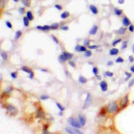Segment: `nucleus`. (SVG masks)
Returning <instances> with one entry per match:
<instances>
[{"label": "nucleus", "instance_id": "f257e3e1", "mask_svg": "<svg viewBox=\"0 0 134 134\" xmlns=\"http://www.w3.org/2000/svg\"><path fill=\"white\" fill-rule=\"evenodd\" d=\"M108 113H113L118 111V105L115 101H111L109 104H108L107 108H106Z\"/></svg>", "mask_w": 134, "mask_h": 134}, {"label": "nucleus", "instance_id": "f03ea898", "mask_svg": "<svg viewBox=\"0 0 134 134\" xmlns=\"http://www.w3.org/2000/svg\"><path fill=\"white\" fill-rule=\"evenodd\" d=\"M68 122H70V124L71 126L73 127V128H81V125H80V120H78L76 117H70L69 120H68Z\"/></svg>", "mask_w": 134, "mask_h": 134}, {"label": "nucleus", "instance_id": "7ed1b4c3", "mask_svg": "<svg viewBox=\"0 0 134 134\" xmlns=\"http://www.w3.org/2000/svg\"><path fill=\"white\" fill-rule=\"evenodd\" d=\"M5 109L8 110L11 115H15L17 113V109L15 106L12 105V104H7V106H5Z\"/></svg>", "mask_w": 134, "mask_h": 134}, {"label": "nucleus", "instance_id": "20e7f679", "mask_svg": "<svg viewBox=\"0 0 134 134\" xmlns=\"http://www.w3.org/2000/svg\"><path fill=\"white\" fill-rule=\"evenodd\" d=\"M128 103H129V98H128V94H126L123 98L121 99L120 101V108L121 109H124L128 105Z\"/></svg>", "mask_w": 134, "mask_h": 134}, {"label": "nucleus", "instance_id": "39448f33", "mask_svg": "<svg viewBox=\"0 0 134 134\" xmlns=\"http://www.w3.org/2000/svg\"><path fill=\"white\" fill-rule=\"evenodd\" d=\"M92 104V99H91V94L90 93H87L86 96V99L84 101V105L83 106V109H86L87 108H89Z\"/></svg>", "mask_w": 134, "mask_h": 134}, {"label": "nucleus", "instance_id": "423d86ee", "mask_svg": "<svg viewBox=\"0 0 134 134\" xmlns=\"http://www.w3.org/2000/svg\"><path fill=\"white\" fill-rule=\"evenodd\" d=\"M65 131H66L67 133H70V134H82V132L79 131L78 128H65Z\"/></svg>", "mask_w": 134, "mask_h": 134}, {"label": "nucleus", "instance_id": "0eeeda50", "mask_svg": "<svg viewBox=\"0 0 134 134\" xmlns=\"http://www.w3.org/2000/svg\"><path fill=\"white\" fill-rule=\"evenodd\" d=\"M122 25L124 26V27H129L130 25H131V21H130V19L128 18L127 16H124L123 18H122Z\"/></svg>", "mask_w": 134, "mask_h": 134}, {"label": "nucleus", "instance_id": "6e6552de", "mask_svg": "<svg viewBox=\"0 0 134 134\" xmlns=\"http://www.w3.org/2000/svg\"><path fill=\"white\" fill-rule=\"evenodd\" d=\"M36 29H38V30H41V31H50V30H51V26H49V25L37 26V27H36Z\"/></svg>", "mask_w": 134, "mask_h": 134}, {"label": "nucleus", "instance_id": "1a4fd4ad", "mask_svg": "<svg viewBox=\"0 0 134 134\" xmlns=\"http://www.w3.org/2000/svg\"><path fill=\"white\" fill-rule=\"evenodd\" d=\"M100 89H101V90L103 91V92H105V91H107L108 90V84H107V82L106 81H101V83H100Z\"/></svg>", "mask_w": 134, "mask_h": 134}, {"label": "nucleus", "instance_id": "9d476101", "mask_svg": "<svg viewBox=\"0 0 134 134\" xmlns=\"http://www.w3.org/2000/svg\"><path fill=\"white\" fill-rule=\"evenodd\" d=\"M45 117V113L42 110L41 108H39L37 109V113H36V117H39V118H42V117Z\"/></svg>", "mask_w": 134, "mask_h": 134}, {"label": "nucleus", "instance_id": "9b49d317", "mask_svg": "<svg viewBox=\"0 0 134 134\" xmlns=\"http://www.w3.org/2000/svg\"><path fill=\"white\" fill-rule=\"evenodd\" d=\"M79 120H80V125H81L82 127H84V125H85L86 119H85V117H84V115H82V114H80V115H79Z\"/></svg>", "mask_w": 134, "mask_h": 134}, {"label": "nucleus", "instance_id": "f8f14e48", "mask_svg": "<svg viewBox=\"0 0 134 134\" xmlns=\"http://www.w3.org/2000/svg\"><path fill=\"white\" fill-rule=\"evenodd\" d=\"M97 31H98V26L93 25V27L90 29V31H89V34L90 35H95L97 33Z\"/></svg>", "mask_w": 134, "mask_h": 134}, {"label": "nucleus", "instance_id": "ddd939ff", "mask_svg": "<svg viewBox=\"0 0 134 134\" xmlns=\"http://www.w3.org/2000/svg\"><path fill=\"white\" fill-rule=\"evenodd\" d=\"M119 50L117 48H113L109 51V55L110 56H116V55L118 54Z\"/></svg>", "mask_w": 134, "mask_h": 134}, {"label": "nucleus", "instance_id": "4468645a", "mask_svg": "<svg viewBox=\"0 0 134 134\" xmlns=\"http://www.w3.org/2000/svg\"><path fill=\"white\" fill-rule=\"evenodd\" d=\"M62 54H63L64 56H65V57L67 58L68 60H71L72 57H73V54H71V53H68L67 51H63V53H62Z\"/></svg>", "mask_w": 134, "mask_h": 134}, {"label": "nucleus", "instance_id": "2eb2a0df", "mask_svg": "<svg viewBox=\"0 0 134 134\" xmlns=\"http://www.w3.org/2000/svg\"><path fill=\"white\" fill-rule=\"evenodd\" d=\"M89 9H90V11L93 12V14H94V15H96V14H98V9L95 6H93V5H90L89 6Z\"/></svg>", "mask_w": 134, "mask_h": 134}, {"label": "nucleus", "instance_id": "dca6fc26", "mask_svg": "<svg viewBox=\"0 0 134 134\" xmlns=\"http://www.w3.org/2000/svg\"><path fill=\"white\" fill-rule=\"evenodd\" d=\"M126 27H120V28L118 29V31H117V33L119 35H124L126 33Z\"/></svg>", "mask_w": 134, "mask_h": 134}, {"label": "nucleus", "instance_id": "f3484780", "mask_svg": "<svg viewBox=\"0 0 134 134\" xmlns=\"http://www.w3.org/2000/svg\"><path fill=\"white\" fill-rule=\"evenodd\" d=\"M114 13H115V15H117V16H121L122 14V12H123V11L122 10V9H119V8H114Z\"/></svg>", "mask_w": 134, "mask_h": 134}, {"label": "nucleus", "instance_id": "a211bd4d", "mask_svg": "<svg viewBox=\"0 0 134 134\" xmlns=\"http://www.w3.org/2000/svg\"><path fill=\"white\" fill-rule=\"evenodd\" d=\"M21 70H22L23 71H24V72L27 73V74H31V73L32 72V70H31L30 68L27 67V66H23V67H21Z\"/></svg>", "mask_w": 134, "mask_h": 134}, {"label": "nucleus", "instance_id": "6ab92c4d", "mask_svg": "<svg viewBox=\"0 0 134 134\" xmlns=\"http://www.w3.org/2000/svg\"><path fill=\"white\" fill-rule=\"evenodd\" d=\"M70 17V12H64L61 13V15H60V17L62 18V19H66V18H68Z\"/></svg>", "mask_w": 134, "mask_h": 134}, {"label": "nucleus", "instance_id": "aec40b11", "mask_svg": "<svg viewBox=\"0 0 134 134\" xmlns=\"http://www.w3.org/2000/svg\"><path fill=\"white\" fill-rule=\"evenodd\" d=\"M22 3L27 8H29L31 6V0H22Z\"/></svg>", "mask_w": 134, "mask_h": 134}, {"label": "nucleus", "instance_id": "412c9836", "mask_svg": "<svg viewBox=\"0 0 134 134\" xmlns=\"http://www.w3.org/2000/svg\"><path fill=\"white\" fill-rule=\"evenodd\" d=\"M27 17L29 19V21H32V20L34 19L33 14H32V12H31V11H28V12H27Z\"/></svg>", "mask_w": 134, "mask_h": 134}, {"label": "nucleus", "instance_id": "4be33fe9", "mask_svg": "<svg viewBox=\"0 0 134 134\" xmlns=\"http://www.w3.org/2000/svg\"><path fill=\"white\" fill-rule=\"evenodd\" d=\"M79 82L82 84H85V83H87V79L84 76H80V78H79Z\"/></svg>", "mask_w": 134, "mask_h": 134}, {"label": "nucleus", "instance_id": "5701e85b", "mask_svg": "<svg viewBox=\"0 0 134 134\" xmlns=\"http://www.w3.org/2000/svg\"><path fill=\"white\" fill-rule=\"evenodd\" d=\"M59 60H60V62H61V63H64V62H65V61H67V58L65 57V56H64L63 54L62 55H60V56H59Z\"/></svg>", "mask_w": 134, "mask_h": 134}, {"label": "nucleus", "instance_id": "b1692460", "mask_svg": "<svg viewBox=\"0 0 134 134\" xmlns=\"http://www.w3.org/2000/svg\"><path fill=\"white\" fill-rule=\"evenodd\" d=\"M23 24L26 27H27L29 26V19L27 18V17H24L23 18Z\"/></svg>", "mask_w": 134, "mask_h": 134}, {"label": "nucleus", "instance_id": "393cba45", "mask_svg": "<svg viewBox=\"0 0 134 134\" xmlns=\"http://www.w3.org/2000/svg\"><path fill=\"white\" fill-rule=\"evenodd\" d=\"M22 36V32L21 31H17V32H16V34H15V37H14V39L15 40H17L20 38V36Z\"/></svg>", "mask_w": 134, "mask_h": 134}, {"label": "nucleus", "instance_id": "a878e982", "mask_svg": "<svg viewBox=\"0 0 134 134\" xmlns=\"http://www.w3.org/2000/svg\"><path fill=\"white\" fill-rule=\"evenodd\" d=\"M1 56H2V59H3V60H6L7 59H8V55H7V53L4 52V51L1 52Z\"/></svg>", "mask_w": 134, "mask_h": 134}, {"label": "nucleus", "instance_id": "bb28decb", "mask_svg": "<svg viewBox=\"0 0 134 134\" xmlns=\"http://www.w3.org/2000/svg\"><path fill=\"white\" fill-rule=\"evenodd\" d=\"M121 41H122V38H118L117 40H115V41H113V43H112V45H113V47H115L117 44L120 43Z\"/></svg>", "mask_w": 134, "mask_h": 134}, {"label": "nucleus", "instance_id": "cd10ccee", "mask_svg": "<svg viewBox=\"0 0 134 134\" xmlns=\"http://www.w3.org/2000/svg\"><path fill=\"white\" fill-rule=\"evenodd\" d=\"M51 26V30H56L59 27V23H53Z\"/></svg>", "mask_w": 134, "mask_h": 134}, {"label": "nucleus", "instance_id": "c85d7f7f", "mask_svg": "<svg viewBox=\"0 0 134 134\" xmlns=\"http://www.w3.org/2000/svg\"><path fill=\"white\" fill-rule=\"evenodd\" d=\"M127 47H128V41H123L122 47H121V49H122V50H123V49H126Z\"/></svg>", "mask_w": 134, "mask_h": 134}, {"label": "nucleus", "instance_id": "c756f323", "mask_svg": "<svg viewBox=\"0 0 134 134\" xmlns=\"http://www.w3.org/2000/svg\"><path fill=\"white\" fill-rule=\"evenodd\" d=\"M84 56H85L86 57H90V56H92V52H91L90 51H86L85 52H84Z\"/></svg>", "mask_w": 134, "mask_h": 134}, {"label": "nucleus", "instance_id": "7c9ffc66", "mask_svg": "<svg viewBox=\"0 0 134 134\" xmlns=\"http://www.w3.org/2000/svg\"><path fill=\"white\" fill-rule=\"evenodd\" d=\"M56 106H57V108L60 109V111H64V110H65V108H64L60 104H59V103H56Z\"/></svg>", "mask_w": 134, "mask_h": 134}, {"label": "nucleus", "instance_id": "2f4dec72", "mask_svg": "<svg viewBox=\"0 0 134 134\" xmlns=\"http://www.w3.org/2000/svg\"><path fill=\"white\" fill-rule=\"evenodd\" d=\"M124 62V59L122 57H117L116 59V63H123Z\"/></svg>", "mask_w": 134, "mask_h": 134}, {"label": "nucleus", "instance_id": "473e14b6", "mask_svg": "<svg viewBox=\"0 0 134 134\" xmlns=\"http://www.w3.org/2000/svg\"><path fill=\"white\" fill-rule=\"evenodd\" d=\"M47 128H48V126H47V124H46V125H44V127H43V133H46V134L49 133L48 129H47Z\"/></svg>", "mask_w": 134, "mask_h": 134}, {"label": "nucleus", "instance_id": "72a5a7b5", "mask_svg": "<svg viewBox=\"0 0 134 134\" xmlns=\"http://www.w3.org/2000/svg\"><path fill=\"white\" fill-rule=\"evenodd\" d=\"M125 76H126V80H128L132 77V74L131 73H128V72H127V71H125Z\"/></svg>", "mask_w": 134, "mask_h": 134}, {"label": "nucleus", "instance_id": "f704fd0d", "mask_svg": "<svg viewBox=\"0 0 134 134\" xmlns=\"http://www.w3.org/2000/svg\"><path fill=\"white\" fill-rule=\"evenodd\" d=\"M5 7V0H0V8L3 9Z\"/></svg>", "mask_w": 134, "mask_h": 134}, {"label": "nucleus", "instance_id": "c9c22d12", "mask_svg": "<svg viewBox=\"0 0 134 134\" xmlns=\"http://www.w3.org/2000/svg\"><path fill=\"white\" fill-rule=\"evenodd\" d=\"M93 75H94V76H97V75L99 74L98 68H97V67H93Z\"/></svg>", "mask_w": 134, "mask_h": 134}, {"label": "nucleus", "instance_id": "e433bc0d", "mask_svg": "<svg viewBox=\"0 0 134 134\" xmlns=\"http://www.w3.org/2000/svg\"><path fill=\"white\" fill-rule=\"evenodd\" d=\"M51 38H52V40L55 41V43H56V44H59V41H58V39L56 37V36H54V35H51Z\"/></svg>", "mask_w": 134, "mask_h": 134}, {"label": "nucleus", "instance_id": "4c0bfd02", "mask_svg": "<svg viewBox=\"0 0 134 134\" xmlns=\"http://www.w3.org/2000/svg\"><path fill=\"white\" fill-rule=\"evenodd\" d=\"M128 30H129V32H134V25L133 24H131L128 27Z\"/></svg>", "mask_w": 134, "mask_h": 134}, {"label": "nucleus", "instance_id": "58836bf2", "mask_svg": "<svg viewBox=\"0 0 134 134\" xmlns=\"http://www.w3.org/2000/svg\"><path fill=\"white\" fill-rule=\"evenodd\" d=\"M6 26L7 27H8V28H10V29H12V23H10V22H8V21H6Z\"/></svg>", "mask_w": 134, "mask_h": 134}, {"label": "nucleus", "instance_id": "ea45409f", "mask_svg": "<svg viewBox=\"0 0 134 134\" xmlns=\"http://www.w3.org/2000/svg\"><path fill=\"white\" fill-rule=\"evenodd\" d=\"M17 72H16V71L12 72V73H11V77H12V79H16V78H17Z\"/></svg>", "mask_w": 134, "mask_h": 134}, {"label": "nucleus", "instance_id": "a19ab883", "mask_svg": "<svg viewBox=\"0 0 134 134\" xmlns=\"http://www.w3.org/2000/svg\"><path fill=\"white\" fill-rule=\"evenodd\" d=\"M69 65H70V66H72L73 68L76 67V63H75L74 61H72V60H69Z\"/></svg>", "mask_w": 134, "mask_h": 134}, {"label": "nucleus", "instance_id": "79ce46f5", "mask_svg": "<svg viewBox=\"0 0 134 134\" xmlns=\"http://www.w3.org/2000/svg\"><path fill=\"white\" fill-rule=\"evenodd\" d=\"M105 75H106V76H109V77L113 76V73L110 72V71H106V72H105Z\"/></svg>", "mask_w": 134, "mask_h": 134}, {"label": "nucleus", "instance_id": "37998d69", "mask_svg": "<svg viewBox=\"0 0 134 134\" xmlns=\"http://www.w3.org/2000/svg\"><path fill=\"white\" fill-rule=\"evenodd\" d=\"M86 51H87V50H86V47H84V46H80V52H82V51H84V52H85Z\"/></svg>", "mask_w": 134, "mask_h": 134}, {"label": "nucleus", "instance_id": "c03bdc74", "mask_svg": "<svg viewBox=\"0 0 134 134\" xmlns=\"http://www.w3.org/2000/svg\"><path fill=\"white\" fill-rule=\"evenodd\" d=\"M84 46H86V47H89V40L86 39L84 41Z\"/></svg>", "mask_w": 134, "mask_h": 134}, {"label": "nucleus", "instance_id": "a18cd8bd", "mask_svg": "<svg viewBox=\"0 0 134 134\" xmlns=\"http://www.w3.org/2000/svg\"><path fill=\"white\" fill-rule=\"evenodd\" d=\"M49 99V96H47V95H41V100H47Z\"/></svg>", "mask_w": 134, "mask_h": 134}, {"label": "nucleus", "instance_id": "49530a36", "mask_svg": "<svg viewBox=\"0 0 134 134\" xmlns=\"http://www.w3.org/2000/svg\"><path fill=\"white\" fill-rule=\"evenodd\" d=\"M134 84V79H133V80H130V82H129V84H128V87L129 88H131L132 86H133Z\"/></svg>", "mask_w": 134, "mask_h": 134}, {"label": "nucleus", "instance_id": "de8ad7c7", "mask_svg": "<svg viewBox=\"0 0 134 134\" xmlns=\"http://www.w3.org/2000/svg\"><path fill=\"white\" fill-rule=\"evenodd\" d=\"M55 8H57L58 9V10H62V6H61V5H60V4H56V5H55Z\"/></svg>", "mask_w": 134, "mask_h": 134}, {"label": "nucleus", "instance_id": "09e8293b", "mask_svg": "<svg viewBox=\"0 0 134 134\" xmlns=\"http://www.w3.org/2000/svg\"><path fill=\"white\" fill-rule=\"evenodd\" d=\"M89 47V49H96V48H98V47H99V46H96V45L90 46V45H89V47Z\"/></svg>", "mask_w": 134, "mask_h": 134}, {"label": "nucleus", "instance_id": "8fccbe9b", "mask_svg": "<svg viewBox=\"0 0 134 134\" xmlns=\"http://www.w3.org/2000/svg\"><path fill=\"white\" fill-rule=\"evenodd\" d=\"M11 91H12V88H11V87H8V89H7L6 90H5V93H8V94H9V93H10Z\"/></svg>", "mask_w": 134, "mask_h": 134}, {"label": "nucleus", "instance_id": "3c124183", "mask_svg": "<svg viewBox=\"0 0 134 134\" xmlns=\"http://www.w3.org/2000/svg\"><path fill=\"white\" fill-rule=\"evenodd\" d=\"M19 12H20V14H23L25 12V9L24 8H19Z\"/></svg>", "mask_w": 134, "mask_h": 134}, {"label": "nucleus", "instance_id": "603ef678", "mask_svg": "<svg viewBox=\"0 0 134 134\" xmlns=\"http://www.w3.org/2000/svg\"><path fill=\"white\" fill-rule=\"evenodd\" d=\"M60 29H61V30H65V31H68L69 30V27H66V26H62V27H60Z\"/></svg>", "mask_w": 134, "mask_h": 134}, {"label": "nucleus", "instance_id": "864d4df0", "mask_svg": "<svg viewBox=\"0 0 134 134\" xmlns=\"http://www.w3.org/2000/svg\"><path fill=\"white\" fill-rule=\"evenodd\" d=\"M128 59H129V61H130V62H133V61H134V57H133V56H130L129 58H128Z\"/></svg>", "mask_w": 134, "mask_h": 134}, {"label": "nucleus", "instance_id": "5fc2aeb1", "mask_svg": "<svg viewBox=\"0 0 134 134\" xmlns=\"http://www.w3.org/2000/svg\"><path fill=\"white\" fill-rule=\"evenodd\" d=\"M29 78H30V79H33L34 78V73H33V71H32V72L30 74V76H29Z\"/></svg>", "mask_w": 134, "mask_h": 134}, {"label": "nucleus", "instance_id": "6e6d98bb", "mask_svg": "<svg viewBox=\"0 0 134 134\" xmlns=\"http://www.w3.org/2000/svg\"><path fill=\"white\" fill-rule=\"evenodd\" d=\"M130 70H131V72L134 73V65H132V66L130 67Z\"/></svg>", "mask_w": 134, "mask_h": 134}, {"label": "nucleus", "instance_id": "4d7b16f0", "mask_svg": "<svg viewBox=\"0 0 134 134\" xmlns=\"http://www.w3.org/2000/svg\"><path fill=\"white\" fill-rule=\"evenodd\" d=\"M113 61H109L107 65H108V66H111V65H113Z\"/></svg>", "mask_w": 134, "mask_h": 134}, {"label": "nucleus", "instance_id": "13d9d810", "mask_svg": "<svg viewBox=\"0 0 134 134\" xmlns=\"http://www.w3.org/2000/svg\"><path fill=\"white\" fill-rule=\"evenodd\" d=\"M124 2H125V0H118L119 4H122V3H124Z\"/></svg>", "mask_w": 134, "mask_h": 134}, {"label": "nucleus", "instance_id": "bf43d9fd", "mask_svg": "<svg viewBox=\"0 0 134 134\" xmlns=\"http://www.w3.org/2000/svg\"><path fill=\"white\" fill-rule=\"evenodd\" d=\"M96 77H97V79H98V80H101V76H99V75H97V76H96Z\"/></svg>", "mask_w": 134, "mask_h": 134}, {"label": "nucleus", "instance_id": "052dcab7", "mask_svg": "<svg viewBox=\"0 0 134 134\" xmlns=\"http://www.w3.org/2000/svg\"><path fill=\"white\" fill-rule=\"evenodd\" d=\"M41 71H43V72H47V70H44V69H41Z\"/></svg>", "mask_w": 134, "mask_h": 134}, {"label": "nucleus", "instance_id": "680f3d73", "mask_svg": "<svg viewBox=\"0 0 134 134\" xmlns=\"http://www.w3.org/2000/svg\"><path fill=\"white\" fill-rule=\"evenodd\" d=\"M133 52L134 53V44H133Z\"/></svg>", "mask_w": 134, "mask_h": 134}, {"label": "nucleus", "instance_id": "e2e57ef3", "mask_svg": "<svg viewBox=\"0 0 134 134\" xmlns=\"http://www.w3.org/2000/svg\"><path fill=\"white\" fill-rule=\"evenodd\" d=\"M59 115H60V116H61V115H62V111H60V113H59Z\"/></svg>", "mask_w": 134, "mask_h": 134}, {"label": "nucleus", "instance_id": "0e129e2a", "mask_svg": "<svg viewBox=\"0 0 134 134\" xmlns=\"http://www.w3.org/2000/svg\"><path fill=\"white\" fill-rule=\"evenodd\" d=\"M13 1L15 2V3H17V2H18V0H13Z\"/></svg>", "mask_w": 134, "mask_h": 134}, {"label": "nucleus", "instance_id": "69168bd1", "mask_svg": "<svg viewBox=\"0 0 134 134\" xmlns=\"http://www.w3.org/2000/svg\"><path fill=\"white\" fill-rule=\"evenodd\" d=\"M133 104H134V100H133Z\"/></svg>", "mask_w": 134, "mask_h": 134}]
</instances>
